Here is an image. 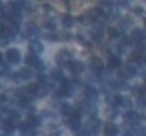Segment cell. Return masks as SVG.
Here are the masks:
<instances>
[{
	"label": "cell",
	"instance_id": "24",
	"mask_svg": "<svg viewBox=\"0 0 146 136\" xmlns=\"http://www.w3.org/2000/svg\"><path fill=\"white\" fill-rule=\"evenodd\" d=\"M6 114H7L6 107H2V105H0V118H6Z\"/></svg>",
	"mask_w": 146,
	"mask_h": 136
},
{
	"label": "cell",
	"instance_id": "13",
	"mask_svg": "<svg viewBox=\"0 0 146 136\" xmlns=\"http://www.w3.org/2000/svg\"><path fill=\"white\" fill-rule=\"evenodd\" d=\"M2 131H4L6 134H11L13 131H15V125H13V124H11L9 120H6V122L2 124Z\"/></svg>",
	"mask_w": 146,
	"mask_h": 136
},
{
	"label": "cell",
	"instance_id": "20",
	"mask_svg": "<svg viewBox=\"0 0 146 136\" xmlns=\"http://www.w3.org/2000/svg\"><path fill=\"white\" fill-rule=\"evenodd\" d=\"M62 24L66 26V27H71V26H73V18H71L70 15H64V16H62Z\"/></svg>",
	"mask_w": 146,
	"mask_h": 136
},
{
	"label": "cell",
	"instance_id": "9",
	"mask_svg": "<svg viewBox=\"0 0 146 136\" xmlns=\"http://www.w3.org/2000/svg\"><path fill=\"white\" fill-rule=\"evenodd\" d=\"M68 65H70L71 73H75V75H79V73L84 71V63H82V62H70Z\"/></svg>",
	"mask_w": 146,
	"mask_h": 136
},
{
	"label": "cell",
	"instance_id": "19",
	"mask_svg": "<svg viewBox=\"0 0 146 136\" xmlns=\"http://www.w3.org/2000/svg\"><path fill=\"white\" fill-rule=\"evenodd\" d=\"M60 111H62L64 116H68V114H71V112H73V109L68 105V103H62V105H60Z\"/></svg>",
	"mask_w": 146,
	"mask_h": 136
},
{
	"label": "cell",
	"instance_id": "21",
	"mask_svg": "<svg viewBox=\"0 0 146 136\" xmlns=\"http://www.w3.org/2000/svg\"><path fill=\"white\" fill-rule=\"evenodd\" d=\"M55 24H57V22H55L53 18H46V20H44V26H46V29H53V27H55Z\"/></svg>",
	"mask_w": 146,
	"mask_h": 136
},
{
	"label": "cell",
	"instance_id": "16",
	"mask_svg": "<svg viewBox=\"0 0 146 136\" xmlns=\"http://www.w3.org/2000/svg\"><path fill=\"white\" fill-rule=\"evenodd\" d=\"M51 76H53V78L57 80V82H64V75H62V71H60V69H55V71L51 73Z\"/></svg>",
	"mask_w": 146,
	"mask_h": 136
},
{
	"label": "cell",
	"instance_id": "23",
	"mask_svg": "<svg viewBox=\"0 0 146 136\" xmlns=\"http://www.w3.org/2000/svg\"><path fill=\"white\" fill-rule=\"evenodd\" d=\"M117 87H119V89H126L128 85L124 84V82H115V89H117Z\"/></svg>",
	"mask_w": 146,
	"mask_h": 136
},
{
	"label": "cell",
	"instance_id": "15",
	"mask_svg": "<svg viewBox=\"0 0 146 136\" xmlns=\"http://www.w3.org/2000/svg\"><path fill=\"white\" fill-rule=\"evenodd\" d=\"M29 47H31V49H33V51H35V54L42 51V44H40L38 40H31V42H29Z\"/></svg>",
	"mask_w": 146,
	"mask_h": 136
},
{
	"label": "cell",
	"instance_id": "26",
	"mask_svg": "<svg viewBox=\"0 0 146 136\" xmlns=\"http://www.w3.org/2000/svg\"><path fill=\"white\" fill-rule=\"evenodd\" d=\"M0 136H11V134H6V133H2V134H0Z\"/></svg>",
	"mask_w": 146,
	"mask_h": 136
},
{
	"label": "cell",
	"instance_id": "18",
	"mask_svg": "<svg viewBox=\"0 0 146 136\" xmlns=\"http://www.w3.org/2000/svg\"><path fill=\"white\" fill-rule=\"evenodd\" d=\"M86 96H90V100H95L97 98V91L93 87H86Z\"/></svg>",
	"mask_w": 146,
	"mask_h": 136
},
{
	"label": "cell",
	"instance_id": "14",
	"mask_svg": "<svg viewBox=\"0 0 146 136\" xmlns=\"http://www.w3.org/2000/svg\"><path fill=\"white\" fill-rule=\"evenodd\" d=\"M20 134L22 136H31V134H33V129H31L27 124H22L20 125Z\"/></svg>",
	"mask_w": 146,
	"mask_h": 136
},
{
	"label": "cell",
	"instance_id": "5",
	"mask_svg": "<svg viewBox=\"0 0 146 136\" xmlns=\"http://www.w3.org/2000/svg\"><path fill=\"white\" fill-rule=\"evenodd\" d=\"M135 73H137L135 67L126 65V67H121V69H119V76H121V78H124V80H128V78H133Z\"/></svg>",
	"mask_w": 146,
	"mask_h": 136
},
{
	"label": "cell",
	"instance_id": "2",
	"mask_svg": "<svg viewBox=\"0 0 146 136\" xmlns=\"http://www.w3.org/2000/svg\"><path fill=\"white\" fill-rule=\"evenodd\" d=\"M6 60L11 63V65H17V63H20V60H22L20 51H18V49H7V53H6Z\"/></svg>",
	"mask_w": 146,
	"mask_h": 136
},
{
	"label": "cell",
	"instance_id": "11",
	"mask_svg": "<svg viewBox=\"0 0 146 136\" xmlns=\"http://www.w3.org/2000/svg\"><path fill=\"white\" fill-rule=\"evenodd\" d=\"M104 133H106V136H117L119 134V129L115 124H108L106 127H104Z\"/></svg>",
	"mask_w": 146,
	"mask_h": 136
},
{
	"label": "cell",
	"instance_id": "6",
	"mask_svg": "<svg viewBox=\"0 0 146 136\" xmlns=\"http://www.w3.org/2000/svg\"><path fill=\"white\" fill-rule=\"evenodd\" d=\"M100 131V122L97 120V118H91V120L88 122V127H86V133L88 134H95Z\"/></svg>",
	"mask_w": 146,
	"mask_h": 136
},
{
	"label": "cell",
	"instance_id": "22",
	"mask_svg": "<svg viewBox=\"0 0 146 136\" xmlns=\"http://www.w3.org/2000/svg\"><path fill=\"white\" fill-rule=\"evenodd\" d=\"M110 35H111V36H121V35H122V31H121V29H115V27H113V29H110Z\"/></svg>",
	"mask_w": 146,
	"mask_h": 136
},
{
	"label": "cell",
	"instance_id": "8",
	"mask_svg": "<svg viewBox=\"0 0 146 136\" xmlns=\"http://www.w3.org/2000/svg\"><path fill=\"white\" fill-rule=\"evenodd\" d=\"M121 65H122L121 58H119L117 54H111L110 60H108V67H110V69H121Z\"/></svg>",
	"mask_w": 146,
	"mask_h": 136
},
{
	"label": "cell",
	"instance_id": "1",
	"mask_svg": "<svg viewBox=\"0 0 146 136\" xmlns=\"http://www.w3.org/2000/svg\"><path fill=\"white\" fill-rule=\"evenodd\" d=\"M26 63H27V67H29V69H36V71H44L46 67H44V63L40 62V58L36 56L35 53H29L26 56Z\"/></svg>",
	"mask_w": 146,
	"mask_h": 136
},
{
	"label": "cell",
	"instance_id": "3",
	"mask_svg": "<svg viewBox=\"0 0 146 136\" xmlns=\"http://www.w3.org/2000/svg\"><path fill=\"white\" fill-rule=\"evenodd\" d=\"M55 62H57V65H68V63L71 62V53H70V51H60V53H57Z\"/></svg>",
	"mask_w": 146,
	"mask_h": 136
},
{
	"label": "cell",
	"instance_id": "10",
	"mask_svg": "<svg viewBox=\"0 0 146 136\" xmlns=\"http://www.w3.org/2000/svg\"><path fill=\"white\" fill-rule=\"evenodd\" d=\"M124 118H126V122H131V124H137L141 116H139V112H137V111H131V109H130V111H128L126 114H124Z\"/></svg>",
	"mask_w": 146,
	"mask_h": 136
},
{
	"label": "cell",
	"instance_id": "7",
	"mask_svg": "<svg viewBox=\"0 0 146 136\" xmlns=\"http://www.w3.org/2000/svg\"><path fill=\"white\" fill-rule=\"evenodd\" d=\"M40 35V29L36 27L35 24H27L26 27V36H29V38H36V36Z\"/></svg>",
	"mask_w": 146,
	"mask_h": 136
},
{
	"label": "cell",
	"instance_id": "17",
	"mask_svg": "<svg viewBox=\"0 0 146 136\" xmlns=\"http://www.w3.org/2000/svg\"><path fill=\"white\" fill-rule=\"evenodd\" d=\"M91 67H93V71H100V69H102V62H100L99 60V58H93V62H91Z\"/></svg>",
	"mask_w": 146,
	"mask_h": 136
},
{
	"label": "cell",
	"instance_id": "12",
	"mask_svg": "<svg viewBox=\"0 0 146 136\" xmlns=\"http://www.w3.org/2000/svg\"><path fill=\"white\" fill-rule=\"evenodd\" d=\"M31 76H33V73H31V69H22V71L17 75V80H29Z\"/></svg>",
	"mask_w": 146,
	"mask_h": 136
},
{
	"label": "cell",
	"instance_id": "25",
	"mask_svg": "<svg viewBox=\"0 0 146 136\" xmlns=\"http://www.w3.org/2000/svg\"><path fill=\"white\" fill-rule=\"evenodd\" d=\"M49 136H60V131H53V133L49 134Z\"/></svg>",
	"mask_w": 146,
	"mask_h": 136
},
{
	"label": "cell",
	"instance_id": "4",
	"mask_svg": "<svg viewBox=\"0 0 146 136\" xmlns=\"http://www.w3.org/2000/svg\"><path fill=\"white\" fill-rule=\"evenodd\" d=\"M143 40H144V33L141 29H135L133 33H131V36L128 38L126 44H137V45H141V44H143Z\"/></svg>",
	"mask_w": 146,
	"mask_h": 136
},
{
	"label": "cell",
	"instance_id": "27",
	"mask_svg": "<svg viewBox=\"0 0 146 136\" xmlns=\"http://www.w3.org/2000/svg\"><path fill=\"white\" fill-rule=\"evenodd\" d=\"M0 62H2V54H0Z\"/></svg>",
	"mask_w": 146,
	"mask_h": 136
}]
</instances>
